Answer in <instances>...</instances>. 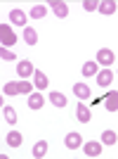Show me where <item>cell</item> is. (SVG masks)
<instances>
[{
    "label": "cell",
    "mask_w": 118,
    "mask_h": 159,
    "mask_svg": "<svg viewBox=\"0 0 118 159\" xmlns=\"http://www.w3.org/2000/svg\"><path fill=\"white\" fill-rule=\"evenodd\" d=\"M113 62H116V55H113V50H109V48H99V52H97V64H102V66H111Z\"/></svg>",
    "instance_id": "2"
},
{
    "label": "cell",
    "mask_w": 118,
    "mask_h": 159,
    "mask_svg": "<svg viewBox=\"0 0 118 159\" xmlns=\"http://www.w3.org/2000/svg\"><path fill=\"white\" fill-rule=\"evenodd\" d=\"M97 10L102 14H113V12H116V2H113V0H104V2H99Z\"/></svg>",
    "instance_id": "17"
},
{
    "label": "cell",
    "mask_w": 118,
    "mask_h": 159,
    "mask_svg": "<svg viewBox=\"0 0 118 159\" xmlns=\"http://www.w3.org/2000/svg\"><path fill=\"white\" fill-rule=\"evenodd\" d=\"M43 105H45V100H43L40 93H31L28 95V107H31V109H43Z\"/></svg>",
    "instance_id": "14"
},
{
    "label": "cell",
    "mask_w": 118,
    "mask_h": 159,
    "mask_svg": "<svg viewBox=\"0 0 118 159\" xmlns=\"http://www.w3.org/2000/svg\"><path fill=\"white\" fill-rule=\"evenodd\" d=\"M73 93H76L78 100H87V98H90V86H85V83H76V86H73Z\"/></svg>",
    "instance_id": "13"
},
{
    "label": "cell",
    "mask_w": 118,
    "mask_h": 159,
    "mask_svg": "<svg viewBox=\"0 0 118 159\" xmlns=\"http://www.w3.org/2000/svg\"><path fill=\"white\" fill-rule=\"evenodd\" d=\"M0 57H2V62H12V60H17V55L12 52V50H7V48H2V50H0Z\"/></svg>",
    "instance_id": "25"
},
{
    "label": "cell",
    "mask_w": 118,
    "mask_h": 159,
    "mask_svg": "<svg viewBox=\"0 0 118 159\" xmlns=\"http://www.w3.org/2000/svg\"><path fill=\"white\" fill-rule=\"evenodd\" d=\"M5 140H7V145H10V147H19V145H21V133L10 131V133L5 135Z\"/></svg>",
    "instance_id": "16"
},
{
    "label": "cell",
    "mask_w": 118,
    "mask_h": 159,
    "mask_svg": "<svg viewBox=\"0 0 118 159\" xmlns=\"http://www.w3.org/2000/svg\"><path fill=\"white\" fill-rule=\"evenodd\" d=\"M45 14H47V7L45 5H33L31 7V17H33V19H43Z\"/></svg>",
    "instance_id": "21"
},
{
    "label": "cell",
    "mask_w": 118,
    "mask_h": 159,
    "mask_svg": "<svg viewBox=\"0 0 118 159\" xmlns=\"http://www.w3.org/2000/svg\"><path fill=\"white\" fill-rule=\"evenodd\" d=\"M64 143H66L69 150H78V147H83V135L80 133H69L64 138Z\"/></svg>",
    "instance_id": "7"
},
{
    "label": "cell",
    "mask_w": 118,
    "mask_h": 159,
    "mask_svg": "<svg viewBox=\"0 0 118 159\" xmlns=\"http://www.w3.org/2000/svg\"><path fill=\"white\" fill-rule=\"evenodd\" d=\"M33 83H36V88H38V90H45V88L50 86L47 76H45L43 71H38V69H36V74H33Z\"/></svg>",
    "instance_id": "10"
},
{
    "label": "cell",
    "mask_w": 118,
    "mask_h": 159,
    "mask_svg": "<svg viewBox=\"0 0 118 159\" xmlns=\"http://www.w3.org/2000/svg\"><path fill=\"white\" fill-rule=\"evenodd\" d=\"M45 154H47V143L45 140H38L33 145V157H45Z\"/></svg>",
    "instance_id": "19"
},
{
    "label": "cell",
    "mask_w": 118,
    "mask_h": 159,
    "mask_svg": "<svg viewBox=\"0 0 118 159\" xmlns=\"http://www.w3.org/2000/svg\"><path fill=\"white\" fill-rule=\"evenodd\" d=\"M111 81H113V71H111V69H102V71H97V83L102 88L111 86Z\"/></svg>",
    "instance_id": "8"
},
{
    "label": "cell",
    "mask_w": 118,
    "mask_h": 159,
    "mask_svg": "<svg viewBox=\"0 0 118 159\" xmlns=\"http://www.w3.org/2000/svg\"><path fill=\"white\" fill-rule=\"evenodd\" d=\"M24 43H26V45H36V43H38V33H36L33 26L24 29Z\"/></svg>",
    "instance_id": "12"
},
{
    "label": "cell",
    "mask_w": 118,
    "mask_h": 159,
    "mask_svg": "<svg viewBox=\"0 0 118 159\" xmlns=\"http://www.w3.org/2000/svg\"><path fill=\"white\" fill-rule=\"evenodd\" d=\"M10 21L17 24V26H24V24L28 21V14L24 12V10H17V7H14V10H10ZM24 29H26V26H24Z\"/></svg>",
    "instance_id": "4"
},
{
    "label": "cell",
    "mask_w": 118,
    "mask_h": 159,
    "mask_svg": "<svg viewBox=\"0 0 118 159\" xmlns=\"http://www.w3.org/2000/svg\"><path fill=\"white\" fill-rule=\"evenodd\" d=\"M102 100H104V107L109 112H118V90H109L106 98H102Z\"/></svg>",
    "instance_id": "6"
},
{
    "label": "cell",
    "mask_w": 118,
    "mask_h": 159,
    "mask_svg": "<svg viewBox=\"0 0 118 159\" xmlns=\"http://www.w3.org/2000/svg\"><path fill=\"white\" fill-rule=\"evenodd\" d=\"M0 40H2V48H10L17 43V36H14L10 24H0Z\"/></svg>",
    "instance_id": "1"
},
{
    "label": "cell",
    "mask_w": 118,
    "mask_h": 159,
    "mask_svg": "<svg viewBox=\"0 0 118 159\" xmlns=\"http://www.w3.org/2000/svg\"><path fill=\"white\" fill-rule=\"evenodd\" d=\"M31 90H33V86L28 83L26 79H24V81H19V95H31Z\"/></svg>",
    "instance_id": "24"
},
{
    "label": "cell",
    "mask_w": 118,
    "mask_h": 159,
    "mask_svg": "<svg viewBox=\"0 0 118 159\" xmlns=\"http://www.w3.org/2000/svg\"><path fill=\"white\" fill-rule=\"evenodd\" d=\"M17 74H19L21 79H28V76L36 74V69H33V64L28 60H21V62H17Z\"/></svg>",
    "instance_id": "5"
},
{
    "label": "cell",
    "mask_w": 118,
    "mask_h": 159,
    "mask_svg": "<svg viewBox=\"0 0 118 159\" xmlns=\"http://www.w3.org/2000/svg\"><path fill=\"white\" fill-rule=\"evenodd\" d=\"M97 62H85L83 64V76H97Z\"/></svg>",
    "instance_id": "23"
},
{
    "label": "cell",
    "mask_w": 118,
    "mask_h": 159,
    "mask_svg": "<svg viewBox=\"0 0 118 159\" xmlns=\"http://www.w3.org/2000/svg\"><path fill=\"white\" fill-rule=\"evenodd\" d=\"M76 116H78L80 124H87V121L92 119V116H90V109H87L83 102H78V107H76Z\"/></svg>",
    "instance_id": "11"
},
{
    "label": "cell",
    "mask_w": 118,
    "mask_h": 159,
    "mask_svg": "<svg viewBox=\"0 0 118 159\" xmlns=\"http://www.w3.org/2000/svg\"><path fill=\"white\" fill-rule=\"evenodd\" d=\"M47 5H52V10H54V14H57L59 19H64L66 14H69V7H66V2H61V0H50Z\"/></svg>",
    "instance_id": "9"
},
{
    "label": "cell",
    "mask_w": 118,
    "mask_h": 159,
    "mask_svg": "<svg viewBox=\"0 0 118 159\" xmlns=\"http://www.w3.org/2000/svg\"><path fill=\"white\" fill-rule=\"evenodd\" d=\"M50 102H52L54 107H66V95H64V93H57V90H52V93H50Z\"/></svg>",
    "instance_id": "15"
},
{
    "label": "cell",
    "mask_w": 118,
    "mask_h": 159,
    "mask_svg": "<svg viewBox=\"0 0 118 159\" xmlns=\"http://www.w3.org/2000/svg\"><path fill=\"white\" fill-rule=\"evenodd\" d=\"M83 152H85V157H102V143H97V140L83 143Z\"/></svg>",
    "instance_id": "3"
},
{
    "label": "cell",
    "mask_w": 118,
    "mask_h": 159,
    "mask_svg": "<svg viewBox=\"0 0 118 159\" xmlns=\"http://www.w3.org/2000/svg\"><path fill=\"white\" fill-rule=\"evenodd\" d=\"M116 138H118L116 131H104V133H102V145H113Z\"/></svg>",
    "instance_id": "22"
},
{
    "label": "cell",
    "mask_w": 118,
    "mask_h": 159,
    "mask_svg": "<svg viewBox=\"0 0 118 159\" xmlns=\"http://www.w3.org/2000/svg\"><path fill=\"white\" fill-rule=\"evenodd\" d=\"M2 116H5V121L10 126L17 124V112H14V107H2Z\"/></svg>",
    "instance_id": "18"
},
{
    "label": "cell",
    "mask_w": 118,
    "mask_h": 159,
    "mask_svg": "<svg viewBox=\"0 0 118 159\" xmlns=\"http://www.w3.org/2000/svg\"><path fill=\"white\" fill-rule=\"evenodd\" d=\"M5 95L7 98H17V95H19V83H14V81L5 83Z\"/></svg>",
    "instance_id": "20"
},
{
    "label": "cell",
    "mask_w": 118,
    "mask_h": 159,
    "mask_svg": "<svg viewBox=\"0 0 118 159\" xmlns=\"http://www.w3.org/2000/svg\"><path fill=\"white\" fill-rule=\"evenodd\" d=\"M97 7H99L97 0H85V2H83V10H85V12H95Z\"/></svg>",
    "instance_id": "26"
}]
</instances>
